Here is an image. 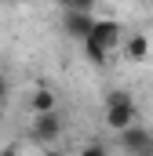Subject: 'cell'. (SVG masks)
Segmentation results:
<instances>
[{
  "instance_id": "6da1fadb",
  "label": "cell",
  "mask_w": 153,
  "mask_h": 156,
  "mask_svg": "<svg viewBox=\"0 0 153 156\" xmlns=\"http://www.w3.org/2000/svg\"><path fill=\"white\" fill-rule=\"evenodd\" d=\"M84 44V55H88V62H95V66H106V58H110V51L124 44V26L117 22V18H95V29H91V37L80 40Z\"/></svg>"
},
{
  "instance_id": "7a4b0ae2",
  "label": "cell",
  "mask_w": 153,
  "mask_h": 156,
  "mask_svg": "<svg viewBox=\"0 0 153 156\" xmlns=\"http://www.w3.org/2000/svg\"><path fill=\"white\" fill-rule=\"evenodd\" d=\"M131 123H139V105H135V98H131L128 91H110V94H106V127H113L117 134H120V131L131 127Z\"/></svg>"
},
{
  "instance_id": "3957f363",
  "label": "cell",
  "mask_w": 153,
  "mask_h": 156,
  "mask_svg": "<svg viewBox=\"0 0 153 156\" xmlns=\"http://www.w3.org/2000/svg\"><path fill=\"white\" fill-rule=\"evenodd\" d=\"M29 134H33L37 145H55V142L62 138V116H58L55 109H47V113H33Z\"/></svg>"
},
{
  "instance_id": "277c9868",
  "label": "cell",
  "mask_w": 153,
  "mask_h": 156,
  "mask_svg": "<svg viewBox=\"0 0 153 156\" xmlns=\"http://www.w3.org/2000/svg\"><path fill=\"white\" fill-rule=\"evenodd\" d=\"M95 29V15L80 7H62V33L69 40H88Z\"/></svg>"
},
{
  "instance_id": "5b68a950",
  "label": "cell",
  "mask_w": 153,
  "mask_h": 156,
  "mask_svg": "<svg viewBox=\"0 0 153 156\" xmlns=\"http://www.w3.org/2000/svg\"><path fill=\"white\" fill-rule=\"evenodd\" d=\"M120 149L124 153H135V156H153V134L146 127L131 123V127L120 131Z\"/></svg>"
},
{
  "instance_id": "8992f818",
  "label": "cell",
  "mask_w": 153,
  "mask_h": 156,
  "mask_svg": "<svg viewBox=\"0 0 153 156\" xmlns=\"http://www.w3.org/2000/svg\"><path fill=\"white\" fill-rule=\"evenodd\" d=\"M124 55H128L131 62H146V58H150V37H146V33L124 37Z\"/></svg>"
},
{
  "instance_id": "52a82bcc",
  "label": "cell",
  "mask_w": 153,
  "mask_h": 156,
  "mask_svg": "<svg viewBox=\"0 0 153 156\" xmlns=\"http://www.w3.org/2000/svg\"><path fill=\"white\" fill-rule=\"evenodd\" d=\"M55 102H58V98H55L51 87H37V91L29 94V109H33V113H47V109H55Z\"/></svg>"
},
{
  "instance_id": "ba28073f",
  "label": "cell",
  "mask_w": 153,
  "mask_h": 156,
  "mask_svg": "<svg viewBox=\"0 0 153 156\" xmlns=\"http://www.w3.org/2000/svg\"><path fill=\"white\" fill-rule=\"evenodd\" d=\"M62 7H80V11H95V0H58Z\"/></svg>"
},
{
  "instance_id": "9c48e42d",
  "label": "cell",
  "mask_w": 153,
  "mask_h": 156,
  "mask_svg": "<svg viewBox=\"0 0 153 156\" xmlns=\"http://www.w3.org/2000/svg\"><path fill=\"white\" fill-rule=\"evenodd\" d=\"M80 153H84V156H102V153H106V145H99V142H91V145H84Z\"/></svg>"
},
{
  "instance_id": "30bf717a",
  "label": "cell",
  "mask_w": 153,
  "mask_h": 156,
  "mask_svg": "<svg viewBox=\"0 0 153 156\" xmlns=\"http://www.w3.org/2000/svg\"><path fill=\"white\" fill-rule=\"evenodd\" d=\"M7 102V80H4V73H0V105Z\"/></svg>"
},
{
  "instance_id": "8fae6325",
  "label": "cell",
  "mask_w": 153,
  "mask_h": 156,
  "mask_svg": "<svg viewBox=\"0 0 153 156\" xmlns=\"http://www.w3.org/2000/svg\"><path fill=\"white\" fill-rule=\"evenodd\" d=\"M4 4H15V7H18V4H29V0H4Z\"/></svg>"
},
{
  "instance_id": "7c38bea8",
  "label": "cell",
  "mask_w": 153,
  "mask_h": 156,
  "mask_svg": "<svg viewBox=\"0 0 153 156\" xmlns=\"http://www.w3.org/2000/svg\"><path fill=\"white\" fill-rule=\"evenodd\" d=\"M150 4H153V0H150Z\"/></svg>"
}]
</instances>
